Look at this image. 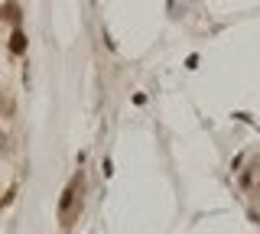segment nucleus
I'll return each instance as SVG.
<instances>
[{
  "instance_id": "f03ea898",
  "label": "nucleus",
  "mask_w": 260,
  "mask_h": 234,
  "mask_svg": "<svg viewBox=\"0 0 260 234\" xmlns=\"http://www.w3.org/2000/svg\"><path fill=\"white\" fill-rule=\"evenodd\" d=\"M10 49H13V52H23V49H26V36H23L20 29L10 36Z\"/></svg>"
},
{
  "instance_id": "f257e3e1",
  "label": "nucleus",
  "mask_w": 260,
  "mask_h": 234,
  "mask_svg": "<svg viewBox=\"0 0 260 234\" xmlns=\"http://www.w3.org/2000/svg\"><path fill=\"white\" fill-rule=\"evenodd\" d=\"M78 189H81V176H75V179L69 182V189H65V195H62V202H59V218H62L65 224H69V218H72V205H75Z\"/></svg>"
}]
</instances>
